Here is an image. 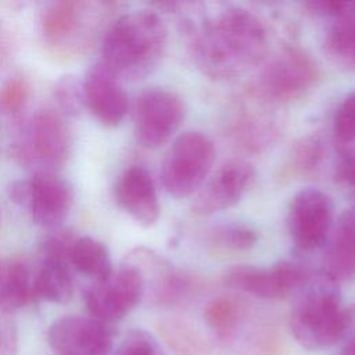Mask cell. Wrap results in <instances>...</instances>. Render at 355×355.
Returning <instances> with one entry per match:
<instances>
[{"mask_svg":"<svg viewBox=\"0 0 355 355\" xmlns=\"http://www.w3.org/2000/svg\"><path fill=\"white\" fill-rule=\"evenodd\" d=\"M125 261L139 269L144 282V295L150 290L151 301L158 306H173L184 302L198 287L193 275L175 268L150 248L137 247Z\"/></svg>","mask_w":355,"mask_h":355,"instance_id":"4fadbf2b","label":"cell"},{"mask_svg":"<svg viewBox=\"0 0 355 355\" xmlns=\"http://www.w3.org/2000/svg\"><path fill=\"white\" fill-rule=\"evenodd\" d=\"M245 316L244 305L233 297H216L204 309V318L211 330L220 338H232Z\"/></svg>","mask_w":355,"mask_h":355,"instance_id":"484cf974","label":"cell"},{"mask_svg":"<svg viewBox=\"0 0 355 355\" xmlns=\"http://www.w3.org/2000/svg\"><path fill=\"white\" fill-rule=\"evenodd\" d=\"M288 326L305 349L320 351L338 344L347 336L348 311L343 306L340 284L319 270L297 291Z\"/></svg>","mask_w":355,"mask_h":355,"instance_id":"3957f363","label":"cell"},{"mask_svg":"<svg viewBox=\"0 0 355 355\" xmlns=\"http://www.w3.org/2000/svg\"><path fill=\"white\" fill-rule=\"evenodd\" d=\"M319 79V67L311 53L300 46H286L263 65L255 90L272 104L302 98Z\"/></svg>","mask_w":355,"mask_h":355,"instance_id":"5b68a950","label":"cell"},{"mask_svg":"<svg viewBox=\"0 0 355 355\" xmlns=\"http://www.w3.org/2000/svg\"><path fill=\"white\" fill-rule=\"evenodd\" d=\"M349 190H351V193H352V197H354V200H355V183L349 187Z\"/></svg>","mask_w":355,"mask_h":355,"instance_id":"836d02e7","label":"cell"},{"mask_svg":"<svg viewBox=\"0 0 355 355\" xmlns=\"http://www.w3.org/2000/svg\"><path fill=\"white\" fill-rule=\"evenodd\" d=\"M18 351V334L15 324L0 309V355H15Z\"/></svg>","mask_w":355,"mask_h":355,"instance_id":"1f68e13d","label":"cell"},{"mask_svg":"<svg viewBox=\"0 0 355 355\" xmlns=\"http://www.w3.org/2000/svg\"><path fill=\"white\" fill-rule=\"evenodd\" d=\"M119 208L143 226H153L161 215L155 182L147 168L128 166L118 178L114 189Z\"/></svg>","mask_w":355,"mask_h":355,"instance_id":"e0dca14e","label":"cell"},{"mask_svg":"<svg viewBox=\"0 0 355 355\" xmlns=\"http://www.w3.org/2000/svg\"><path fill=\"white\" fill-rule=\"evenodd\" d=\"M87 3L54 1L43 12L42 32L46 42L54 47L76 44L82 39L86 26Z\"/></svg>","mask_w":355,"mask_h":355,"instance_id":"d6986e66","label":"cell"},{"mask_svg":"<svg viewBox=\"0 0 355 355\" xmlns=\"http://www.w3.org/2000/svg\"><path fill=\"white\" fill-rule=\"evenodd\" d=\"M0 266H1V262H0Z\"/></svg>","mask_w":355,"mask_h":355,"instance_id":"e575fe53","label":"cell"},{"mask_svg":"<svg viewBox=\"0 0 355 355\" xmlns=\"http://www.w3.org/2000/svg\"><path fill=\"white\" fill-rule=\"evenodd\" d=\"M166 40V25L157 11L125 12L104 35L101 62L121 80L143 79L161 62Z\"/></svg>","mask_w":355,"mask_h":355,"instance_id":"7a4b0ae2","label":"cell"},{"mask_svg":"<svg viewBox=\"0 0 355 355\" xmlns=\"http://www.w3.org/2000/svg\"><path fill=\"white\" fill-rule=\"evenodd\" d=\"M71 153V133L64 118L51 110L37 111L22 132L17 154L25 165L39 166L37 172H54Z\"/></svg>","mask_w":355,"mask_h":355,"instance_id":"52a82bcc","label":"cell"},{"mask_svg":"<svg viewBox=\"0 0 355 355\" xmlns=\"http://www.w3.org/2000/svg\"><path fill=\"white\" fill-rule=\"evenodd\" d=\"M331 197L315 187L295 193L287 211V230L291 243L300 251H315L323 247L334 225Z\"/></svg>","mask_w":355,"mask_h":355,"instance_id":"8fae6325","label":"cell"},{"mask_svg":"<svg viewBox=\"0 0 355 355\" xmlns=\"http://www.w3.org/2000/svg\"><path fill=\"white\" fill-rule=\"evenodd\" d=\"M8 196L36 225L47 229L58 227L73 205L72 186L55 172H36L31 179L17 180Z\"/></svg>","mask_w":355,"mask_h":355,"instance_id":"8992f818","label":"cell"},{"mask_svg":"<svg viewBox=\"0 0 355 355\" xmlns=\"http://www.w3.org/2000/svg\"><path fill=\"white\" fill-rule=\"evenodd\" d=\"M29 87L24 78L11 76L0 87V108L7 112L21 110L28 98Z\"/></svg>","mask_w":355,"mask_h":355,"instance_id":"4dcf8cb0","label":"cell"},{"mask_svg":"<svg viewBox=\"0 0 355 355\" xmlns=\"http://www.w3.org/2000/svg\"><path fill=\"white\" fill-rule=\"evenodd\" d=\"M54 97L65 115L78 116L83 108H86L83 83L78 80L73 75L62 76L55 87Z\"/></svg>","mask_w":355,"mask_h":355,"instance_id":"83f0119b","label":"cell"},{"mask_svg":"<svg viewBox=\"0 0 355 355\" xmlns=\"http://www.w3.org/2000/svg\"><path fill=\"white\" fill-rule=\"evenodd\" d=\"M313 272L297 261H279L270 266L237 265L226 270V286L262 300H283L297 293Z\"/></svg>","mask_w":355,"mask_h":355,"instance_id":"30bf717a","label":"cell"},{"mask_svg":"<svg viewBox=\"0 0 355 355\" xmlns=\"http://www.w3.org/2000/svg\"><path fill=\"white\" fill-rule=\"evenodd\" d=\"M255 179L254 166L244 159H229L197 191L191 211L198 216H211L234 207Z\"/></svg>","mask_w":355,"mask_h":355,"instance_id":"9a60e30c","label":"cell"},{"mask_svg":"<svg viewBox=\"0 0 355 355\" xmlns=\"http://www.w3.org/2000/svg\"><path fill=\"white\" fill-rule=\"evenodd\" d=\"M36 298L35 272L21 258H12L0 266V309L4 312L26 306Z\"/></svg>","mask_w":355,"mask_h":355,"instance_id":"44dd1931","label":"cell"},{"mask_svg":"<svg viewBox=\"0 0 355 355\" xmlns=\"http://www.w3.org/2000/svg\"><path fill=\"white\" fill-rule=\"evenodd\" d=\"M322 49L337 67L355 71V1H344L327 19Z\"/></svg>","mask_w":355,"mask_h":355,"instance_id":"ffe728a7","label":"cell"},{"mask_svg":"<svg viewBox=\"0 0 355 355\" xmlns=\"http://www.w3.org/2000/svg\"><path fill=\"white\" fill-rule=\"evenodd\" d=\"M336 146L355 144V89L338 104L333 116Z\"/></svg>","mask_w":355,"mask_h":355,"instance_id":"4316f807","label":"cell"},{"mask_svg":"<svg viewBox=\"0 0 355 355\" xmlns=\"http://www.w3.org/2000/svg\"><path fill=\"white\" fill-rule=\"evenodd\" d=\"M184 116L186 105L178 93L165 87H147L135 103V137L146 148H158L178 132Z\"/></svg>","mask_w":355,"mask_h":355,"instance_id":"ba28073f","label":"cell"},{"mask_svg":"<svg viewBox=\"0 0 355 355\" xmlns=\"http://www.w3.org/2000/svg\"><path fill=\"white\" fill-rule=\"evenodd\" d=\"M191 58L209 79L233 80L258 67L269 53V32L251 10L227 6L191 26Z\"/></svg>","mask_w":355,"mask_h":355,"instance_id":"6da1fadb","label":"cell"},{"mask_svg":"<svg viewBox=\"0 0 355 355\" xmlns=\"http://www.w3.org/2000/svg\"><path fill=\"white\" fill-rule=\"evenodd\" d=\"M324 155V141L319 135L301 137L287 154L283 166V176L291 179L313 176L323 164Z\"/></svg>","mask_w":355,"mask_h":355,"instance_id":"d4e9b609","label":"cell"},{"mask_svg":"<svg viewBox=\"0 0 355 355\" xmlns=\"http://www.w3.org/2000/svg\"><path fill=\"white\" fill-rule=\"evenodd\" d=\"M202 241L216 252L239 254L254 248L258 243V233L248 225L239 222L218 223L204 232Z\"/></svg>","mask_w":355,"mask_h":355,"instance_id":"cb8c5ba5","label":"cell"},{"mask_svg":"<svg viewBox=\"0 0 355 355\" xmlns=\"http://www.w3.org/2000/svg\"><path fill=\"white\" fill-rule=\"evenodd\" d=\"M340 355H355V336H349V338L345 343L344 348L341 349Z\"/></svg>","mask_w":355,"mask_h":355,"instance_id":"d6a6232c","label":"cell"},{"mask_svg":"<svg viewBox=\"0 0 355 355\" xmlns=\"http://www.w3.org/2000/svg\"><path fill=\"white\" fill-rule=\"evenodd\" d=\"M76 239L78 236L69 229H53L43 237L40 243V252L43 255V259H53L69 263L71 252Z\"/></svg>","mask_w":355,"mask_h":355,"instance_id":"f1b7e54d","label":"cell"},{"mask_svg":"<svg viewBox=\"0 0 355 355\" xmlns=\"http://www.w3.org/2000/svg\"><path fill=\"white\" fill-rule=\"evenodd\" d=\"M86 108L105 126H118L128 114L129 98L122 80L101 61L93 64L82 80Z\"/></svg>","mask_w":355,"mask_h":355,"instance_id":"2e32d148","label":"cell"},{"mask_svg":"<svg viewBox=\"0 0 355 355\" xmlns=\"http://www.w3.org/2000/svg\"><path fill=\"white\" fill-rule=\"evenodd\" d=\"M47 340L57 355H110L114 331L96 318L68 315L53 322Z\"/></svg>","mask_w":355,"mask_h":355,"instance_id":"5bb4252c","label":"cell"},{"mask_svg":"<svg viewBox=\"0 0 355 355\" xmlns=\"http://www.w3.org/2000/svg\"><path fill=\"white\" fill-rule=\"evenodd\" d=\"M69 263L82 275L92 277L94 282L103 280L112 273L110 251L104 243L90 236L76 239Z\"/></svg>","mask_w":355,"mask_h":355,"instance_id":"603a6c76","label":"cell"},{"mask_svg":"<svg viewBox=\"0 0 355 355\" xmlns=\"http://www.w3.org/2000/svg\"><path fill=\"white\" fill-rule=\"evenodd\" d=\"M114 355H166V352L150 331L135 329L126 334Z\"/></svg>","mask_w":355,"mask_h":355,"instance_id":"f546056e","label":"cell"},{"mask_svg":"<svg viewBox=\"0 0 355 355\" xmlns=\"http://www.w3.org/2000/svg\"><path fill=\"white\" fill-rule=\"evenodd\" d=\"M144 297V282L139 269L125 261L116 270L93 282L83 291V300L92 318L104 323L123 319Z\"/></svg>","mask_w":355,"mask_h":355,"instance_id":"9c48e42d","label":"cell"},{"mask_svg":"<svg viewBox=\"0 0 355 355\" xmlns=\"http://www.w3.org/2000/svg\"><path fill=\"white\" fill-rule=\"evenodd\" d=\"M322 272L338 284L355 280V211H344L326 241Z\"/></svg>","mask_w":355,"mask_h":355,"instance_id":"ac0fdd59","label":"cell"},{"mask_svg":"<svg viewBox=\"0 0 355 355\" xmlns=\"http://www.w3.org/2000/svg\"><path fill=\"white\" fill-rule=\"evenodd\" d=\"M230 111L226 132L237 147L248 153H262L280 135L275 104L263 98L254 87L239 97Z\"/></svg>","mask_w":355,"mask_h":355,"instance_id":"7c38bea8","label":"cell"},{"mask_svg":"<svg viewBox=\"0 0 355 355\" xmlns=\"http://www.w3.org/2000/svg\"><path fill=\"white\" fill-rule=\"evenodd\" d=\"M215 162V144L200 130H186L171 144L162 165L161 182L175 198L198 191Z\"/></svg>","mask_w":355,"mask_h":355,"instance_id":"277c9868","label":"cell"},{"mask_svg":"<svg viewBox=\"0 0 355 355\" xmlns=\"http://www.w3.org/2000/svg\"><path fill=\"white\" fill-rule=\"evenodd\" d=\"M35 294L53 304H65L73 294V279L69 263L43 259L35 272Z\"/></svg>","mask_w":355,"mask_h":355,"instance_id":"7402d4cb","label":"cell"}]
</instances>
